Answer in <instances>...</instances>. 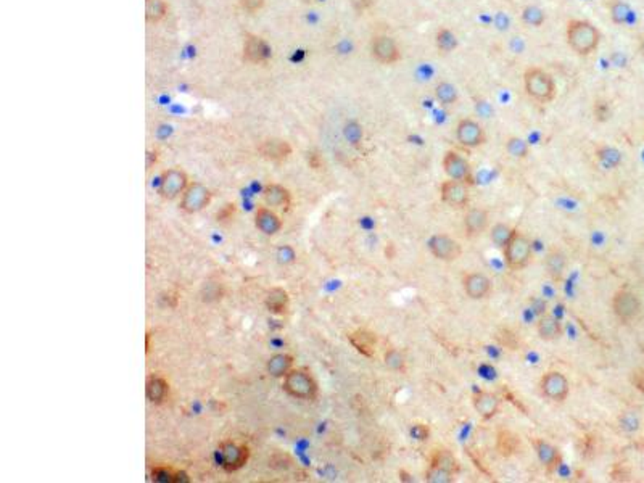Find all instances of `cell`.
<instances>
[{"instance_id":"obj_1","label":"cell","mask_w":644,"mask_h":483,"mask_svg":"<svg viewBox=\"0 0 644 483\" xmlns=\"http://www.w3.org/2000/svg\"><path fill=\"white\" fill-rule=\"evenodd\" d=\"M601 34L592 23L583 19H572L567 24V42L578 55L587 57L593 53L599 46Z\"/></svg>"},{"instance_id":"obj_2","label":"cell","mask_w":644,"mask_h":483,"mask_svg":"<svg viewBox=\"0 0 644 483\" xmlns=\"http://www.w3.org/2000/svg\"><path fill=\"white\" fill-rule=\"evenodd\" d=\"M524 86L527 94L540 103L553 101L556 97L554 79L541 68H529L524 75Z\"/></svg>"},{"instance_id":"obj_3","label":"cell","mask_w":644,"mask_h":483,"mask_svg":"<svg viewBox=\"0 0 644 483\" xmlns=\"http://www.w3.org/2000/svg\"><path fill=\"white\" fill-rule=\"evenodd\" d=\"M284 390L298 400L311 401L318 396V384L304 369H292L284 377Z\"/></svg>"},{"instance_id":"obj_4","label":"cell","mask_w":644,"mask_h":483,"mask_svg":"<svg viewBox=\"0 0 644 483\" xmlns=\"http://www.w3.org/2000/svg\"><path fill=\"white\" fill-rule=\"evenodd\" d=\"M505 258L506 263L511 269L519 270L524 269L529 266L531 255H534V245H531V240L529 237L520 234V232H514L512 239L509 240L505 248Z\"/></svg>"},{"instance_id":"obj_5","label":"cell","mask_w":644,"mask_h":483,"mask_svg":"<svg viewBox=\"0 0 644 483\" xmlns=\"http://www.w3.org/2000/svg\"><path fill=\"white\" fill-rule=\"evenodd\" d=\"M188 187V177L186 171L179 168H169L159 177L158 193L164 200H174L179 195H182L184 190Z\"/></svg>"},{"instance_id":"obj_6","label":"cell","mask_w":644,"mask_h":483,"mask_svg":"<svg viewBox=\"0 0 644 483\" xmlns=\"http://www.w3.org/2000/svg\"><path fill=\"white\" fill-rule=\"evenodd\" d=\"M612 311L618 321L632 322L641 311V302L630 290H618L612 298Z\"/></svg>"},{"instance_id":"obj_7","label":"cell","mask_w":644,"mask_h":483,"mask_svg":"<svg viewBox=\"0 0 644 483\" xmlns=\"http://www.w3.org/2000/svg\"><path fill=\"white\" fill-rule=\"evenodd\" d=\"M250 451L245 444H239L235 442H224L219 444V461L221 467L226 472L239 471L248 462Z\"/></svg>"},{"instance_id":"obj_8","label":"cell","mask_w":644,"mask_h":483,"mask_svg":"<svg viewBox=\"0 0 644 483\" xmlns=\"http://www.w3.org/2000/svg\"><path fill=\"white\" fill-rule=\"evenodd\" d=\"M211 198H213V193L206 186H203V184L200 182L188 184V187L182 193L181 208L186 213H191V215H193V213L202 211L203 208L210 205Z\"/></svg>"},{"instance_id":"obj_9","label":"cell","mask_w":644,"mask_h":483,"mask_svg":"<svg viewBox=\"0 0 644 483\" xmlns=\"http://www.w3.org/2000/svg\"><path fill=\"white\" fill-rule=\"evenodd\" d=\"M429 250L437 259L442 261H456L461 258L462 248L458 240L447 234H435L429 240Z\"/></svg>"},{"instance_id":"obj_10","label":"cell","mask_w":644,"mask_h":483,"mask_svg":"<svg viewBox=\"0 0 644 483\" xmlns=\"http://www.w3.org/2000/svg\"><path fill=\"white\" fill-rule=\"evenodd\" d=\"M541 391L546 398L553 401H564L569 396V380L563 372L549 371L541 377Z\"/></svg>"},{"instance_id":"obj_11","label":"cell","mask_w":644,"mask_h":483,"mask_svg":"<svg viewBox=\"0 0 644 483\" xmlns=\"http://www.w3.org/2000/svg\"><path fill=\"white\" fill-rule=\"evenodd\" d=\"M456 139L458 142L467 148H477L482 144H485L487 135L485 130L476 119L464 118L458 123L456 128Z\"/></svg>"},{"instance_id":"obj_12","label":"cell","mask_w":644,"mask_h":483,"mask_svg":"<svg viewBox=\"0 0 644 483\" xmlns=\"http://www.w3.org/2000/svg\"><path fill=\"white\" fill-rule=\"evenodd\" d=\"M443 169L449 179L461 181L466 184L472 182V168L462 155H459L454 150L445 153L443 157Z\"/></svg>"},{"instance_id":"obj_13","label":"cell","mask_w":644,"mask_h":483,"mask_svg":"<svg viewBox=\"0 0 644 483\" xmlns=\"http://www.w3.org/2000/svg\"><path fill=\"white\" fill-rule=\"evenodd\" d=\"M371 52L374 60L382 65H393L401 60V52L398 43L389 36H375L371 42Z\"/></svg>"},{"instance_id":"obj_14","label":"cell","mask_w":644,"mask_h":483,"mask_svg":"<svg viewBox=\"0 0 644 483\" xmlns=\"http://www.w3.org/2000/svg\"><path fill=\"white\" fill-rule=\"evenodd\" d=\"M440 192H442V200L453 208H464L469 203V188L466 182L449 179L442 184Z\"/></svg>"},{"instance_id":"obj_15","label":"cell","mask_w":644,"mask_h":483,"mask_svg":"<svg viewBox=\"0 0 644 483\" xmlns=\"http://www.w3.org/2000/svg\"><path fill=\"white\" fill-rule=\"evenodd\" d=\"M488 227H490V213L485 208H471L464 216V230L471 239L482 235Z\"/></svg>"},{"instance_id":"obj_16","label":"cell","mask_w":644,"mask_h":483,"mask_svg":"<svg viewBox=\"0 0 644 483\" xmlns=\"http://www.w3.org/2000/svg\"><path fill=\"white\" fill-rule=\"evenodd\" d=\"M464 292L472 299H483L491 292V282L485 274L469 273L462 279Z\"/></svg>"},{"instance_id":"obj_17","label":"cell","mask_w":644,"mask_h":483,"mask_svg":"<svg viewBox=\"0 0 644 483\" xmlns=\"http://www.w3.org/2000/svg\"><path fill=\"white\" fill-rule=\"evenodd\" d=\"M258 152L269 161H284L292 155V147L282 139H266L258 145Z\"/></svg>"},{"instance_id":"obj_18","label":"cell","mask_w":644,"mask_h":483,"mask_svg":"<svg viewBox=\"0 0 644 483\" xmlns=\"http://www.w3.org/2000/svg\"><path fill=\"white\" fill-rule=\"evenodd\" d=\"M263 198L266 205L277 208V210L289 211L292 206V193L280 184H268L263 190Z\"/></svg>"},{"instance_id":"obj_19","label":"cell","mask_w":644,"mask_h":483,"mask_svg":"<svg viewBox=\"0 0 644 483\" xmlns=\"http://www.w3.org/2000/svg\"><path fill=\"white\" fill-rule=\"evenodd\" d=\"M531 444H534L536 456H538L540 462L548 469V472L558 471V467L560 466V453L559 449L551 444L548 442L541 438H534L531 440Z\"/></svg>"},{"instance_id":"obj_20","label":"cell","mask_w":644,"mask_h":483,"mask_svg":"<svg viewBox=\"0 0 644 483\" xmlns=\"http://www.w3.org/2000/svg\"><path fill=\"white\" fill-rule=\"evenodd\" d=\"M348 342H350L353 348L362 356L372 357L375 355L377 337L375 333L366 331V328H358V331L348 333Z\"/></svg>"},{"instance_id":"obj_21","label":"cell","mask_w":644,"mask_h":483,"mask_svg":"<svg viewBox=\"0 0 644 483\" xmlns=\"http://www.w3.org/2000/svg\"><path fill=\"white\" fill-rule=\"evenodd\" d=\"M474 408L480 414V417L490 420L500 413L501 400L496 395L490 393V391H480V393L474 396Z\"/></svg>"},{"instance_id":"obj_22","label":"cell","mask_w":644,"mask_h":483,"mask_svg":"<svg viewBox=\"0 0 644 483\" xmlns=\"http://www.w3.org/2000/svg\"><path fill=\"white\" fill-rule=\"evenodd\" d=\"M244 57L251 63H263L271 57V47L264 39L258 36H248L245 39Z\"/></svg>"},{"instance_id":"obj_23","label":"cell","mask_w":644,"mask_h":483,"mask_svg":"<svg viewBox=\"0 0 644 483\" xmlns=\"http://www.w3.org/2000/svg\"><path fill=\"white\" fill-rule=\"evenodd\" d=\"M255 226L261 234L271 237L275 235L282 229V221H280V217L275 215L273 210H269V208H260L255 215Z\"/></svg>"},{"instance_id":"obj_24","label":"cell","mask_w":644,"mask_h":483,"mask_svg":"<svg viewBox=\"0 0 644 483\" xmlns=\"http://www.w3.org/2000/svg\"><path fill=\"white\" fill-rule=\"evenodd\" d=\"M145 395L147 400L153 404H162L166 401L169 395V385L162 375H148L145 382Z\"/></svg>"},{"instance_id":"obj_25","label":"cell","mask_w":644,"mask_h":483,"mask_svg":"<svg viewBox=\"0 0 644 483\" xmlns=\"http://www.w3.org/2000/svg\"><path fill=\"white\" fill-rule=\"evenodd\" d=\"M546 264V273L554 282H560L564 279L565 269H567V258L560 250H551L548 255H546L545 259Z\"/></svg>"},{"instance_id":"obj_26","label":"cell","mask_w":644,"mask_h":483,"mask_svg":"<svg viewBox=\"0 0 644 483\" xmlns=\"http://www.w3.org/2000/svg\"><path fill=\"white\" fill-rule=\"evenodd\" d=\"M264 304H266V308H268V311H271L273 314H277V316H282V314L289 311V306H290L289 293L280 287L271 288L264 297Z\"/></svg>"},{"instance_id":"obj_27","label":"cell","mask_w":644,"mask_h":483,"mask_svg":"<svg viewBox=\"0 0 644 483\" xmlns=\"http://www.w3.org/2000/svg\"><path fill=\"white\" fill-rule=\"evenodd\" d=\"M536 332H538L541 340L553 342L560 337L563 326H560L558 317L551 316V314H543V316H540L538 322H536Z\"/></svg>"},{"instance_id":"obj_28","label":"cell","mask_w":644,"mask_h":483,"mask_svg":"<svg viewBox=\"0 0 644 483\" xmlns=\"http://www.w3.org/2000/svg\"><path fill=\"white\" fill-rule=\"evenodd\" d=\"M496 449L502 457H511L519 453L520 440L514 432H511V430L501 428L496 437Z\"/></svg>"},{"instance_id":"obj_29","label":"cell","mask_w":644,"mask_h":483,"mask_svg":"<svg viewBox=\"0 0 644 483\" xmlns=\"http://www.w3.org/2000/svg\"><path fill=\"white\" fill-rule=\"evenodd\" d=\"M293 367V356L287 355V353H277L274 355L266 364L269 375L273 377H285L292 371Z\"/></svg>"},{"instance_id":"obj_30","label":"cell","mask_w":644,"mask_h":483,"mask_svg":"<svg viewBox=\"0 0 644 483\" xmlns=\"http://www.w3.org/2000/svg\"><path fill=\"white\" fill-rule=\"evenodd\" d=\"M430 466L440 467V469H443V471L451 472L453 475H456V473L459 472V469H461L459 467L458 459L454 457V454L451 451H448V449H435L432 457H430Z\"/></svg>"},{"instance_id":"obj_31","label":"cell","mask_w":644,"mask_h":483,"mask_svg":"<svg viewBox=\"0 0 644 483\" xmlns=\"http://www.w3.org/2000/svg\"><path fill=\"white\" fill-rule=\"evenodd\" d=\"M152 480L159 483H184L191 480V478H188L186 472L177 471L174 467L158 466L152 471Z\"/></svg>"},{"instance_id":"obj_32","label":"cell","mask_w":644,"mask_h":483,"mask_svg":"<svg viewBox=\"0 0 644 483\" xmlns=\"http://www.w3.org/2000/svg\"><path fill=\"white\" fill-rule=\"evenodd\" d=\"M516 229H512L509 224H505V222H498L491 227L490 232V239L493 244H495L498 248H505V246L509 244V240L514 235Z\"/></svg>"},{"instance_id":"obj_33","label":"cell","mask_w":644,"mask_h":483,"mask_svg":"<svg viewBox=\"0 0 644 483\" xmlns=\"http://www.w3.org/2000/svg\"><path fill=\"white\" fill-rule=\"evenodd\" d=\"M596 157L607 168H617L622 163V153L609 145H599L596 148Z\"/></svg>"},{"instance_id":"obj_34","label":"cell","mask_w":644,"mask_h":483,"mask_svg":"<svg viewBox=\"0 0 644 483\" xmlns=\"http://www.w3.org/2000/svg\"><path fill=\"white\" fill-rule=\"evenodd\" d=\"M435 42H437V47L440 52L443 53H449L453 52L454 48L458 47V37L451 29L448 28H440L437 31V37H435Z\"/></svg>"},{"instance_id":"obj_35","label":"cell","mask_w":644,"mask_h":483,"mask_svg":"<svg viewBox=\"0 0 644 483\" xmlns=\"http://www.w3.org/2000/svg\"><path fill=\"white\" fill-rule=\"evenodd\" d=\"M435 97H437V100L440 101V103L449 106L458 101V90L453 84L443 81V82H438L437 87H435Z\"/></svg>"},{"instance_id":"obj_36","label":"cell","mask_w":644,"mask_h":483,"mask_svg":"<svg viewBox=\"0 0 644 483\" xmlns=\"http://www.w3.org/2000/svg\"><path fill=\"white\" fill-rule=\"evenodd\" d=\"M168 13V5L164 0H145V18L148 21L157 23L163 19Z\"/></svg>"},{"instance_id":"obj_37","label":"cell","mask_w":644,"mask_h":483,"mask_svg":"<svg viewBox=\"0 0 644 483\" xmlns=\"http://www.w3.org/2000/svg\"><path fill=\"white\" fill-rule=\"evenodd\" d=\"M506 150H507V153H509L512 158L524 159V158L529 157L530 147H529V144H527L524 139L509 137L506 140Z\"/></svg>"},{"instance_id":"obj_38","label":"cell","mask_w":644,"mask_h":483,"mask_svg":"<svg viewBox=\"0 0 644 483\" xmlns=\"http://www.w3.org/2000/svg\"><path fill=\"white\" fill-rule=\"evenodd\" d=\"M384 362L390 371L393 372H403L406 369V359L404 355L396 348H389L384 355Z\"/></svg>"},{"instance_id":"obj_39","label":"cell","mask_w":644,"mask_h":483,"mask_svg":"<svg viewBox=\"0 0 644 483\" xmlns=\"http://www.w3.org/2000/svg\"><path fill=\"white\" fill-rule=\"evenodd\" d=\"M632 17V10L625 2L617 0L611 5V18L616 24H625Z\"/></svg>"},{"instance_id":"obj_40","label":"cell","mask_w":644,"mask_h":483,"mask_svg":"<svg viewBox=\"0 0 644 483\" xmlns=\"http://www.w3.org/2000/svg\"><path fill=\"white\" fill-rule=\"evenodd\" d=\"M522 19H524V21L529 24V26L540 28L541 24L545 23L546 14L541 8L530 5V7H525L524 12H522Z\"/></svg>"},{"instance_id":"obj_41","label":"cell","mask_w":644,"mask_h":483,"mask_svg":"<svg viewBox=\"0 0 644 483\" xmlns=\"http://www.w3.org/2000/svg\"><path fill=\"white\" fill-rule=\"evenodd\" d=\"M425 480L430 483H451L454 480V475L451 472L443 471V469L430 466L429 471L425 472Z\"/></svg>"},{"instance_id":"obj_42","label":"cell","mask_w":644,"mask_h":483,"mask_svg":"<svg viewBox=\"0 0 644 483\" xmlns=\"http://www.w3.org/2000/svg\"><path fill=\"white\" fill-rule=\"evenodd\" d=\"M343 132H345V137L348 142L353 145H360L362 140V135H364L362 134V128L356 123V121H350V123L345 126V130H343Z\"/></svg>"},{"instance_id":"obj_43","label":"cell","mask_w":644,"mask_h":483,"mask_svg":"<svg viewBox=\"0 0 644 483\" xmlns=\"http://www.w3.org/2000/svg\"><path fill=\"white\" fill-rule=\"evenodd\" d=\"M618 424H621V427L625 430V432L632 433V432H636V430L640 428L641 420L635 413H623L621 415V419H618Z\"/></svg>"},{"instance_id":"obj_44","label":"cell","mask_w":644,"mask_h":483,"mask_svg":"<svg viewBox=\"0 0 644 483\" xmlns=\"http://www.w3.org/2000/svg\"><path fill=\"white\" fill-rule=\"evenodd\" d=\"M237 213V208L234 203H226L224 206L219 208V211L216 213V221L219 224H229L231 221H234Z\"/></svg>"},{"instance_id":"obj_45","label":"cell","mask_w":644,"mask_h":483,"mask_svg":"<svg viewBox=\"0 0 644 483\" xmlns=\"http://www.w3.org/2000/svg\"><path fill=\"white\" fill-rule=\"evenodd\" d=\"M275 258H277L280 264H292L295 263V259H297V251H295L290 245H284L277 250Z\"/></svg>"},{"instance_id":"obj_46","label":"cell","mask_w":644,"mask_h":483,"mask_svg":"<svg viewBox=\"0 0 644 483\" xmlns=\"http://www.w3.org/2000/svg\"><path fill=\"white\" fill-rule=\"evenodd\" d=\"M429 435L430 430L425 427L424 424H414L413 427H411V437L414 440H419V442H425V440L429 438Z\"/></svg>"},{"instance_id":"obj_47","label":"cell","mask_w":644,"mask_h":483,"mask_svg":"<svg viewBox=\"0 0 644 483\" xmlns=\"http://www.w3.org/2000/svg\"><path fill=\"white\" fill-rule=\"evenodd\" d=\"M609 115H611V110H609L607 103H604V101H596V105H594V116H596V119L606 121L609 118Z\"/></svg>"},{"instance_id":"obj_48","label":"cell","mask_w":644,"mask_h":483,"mask_svg":"<svg viewBox=\"0 0 644 483\" xmlns=\"http://www.w3.org/2000/svg\"><path fill=\"white\" fill-rule=\"evenodd\" d=\"M264 0H240V7L246 12H258L263 8Z\"/></svg>"},{"instance_id":"obj_49","label":"cell","mask_w":644,"mask_h":483,"mask_svg":"<svg viewBox=\"0 0 644 483\" xmlns=\"http://www.w3.org/2000/svg\"><path fill=\"white\" fill-rule=\"evenodd\" d=\"M308 164L309 166H311L313 169H322L324 166V159L321 155H319L318 152H309L308 153Z\"/></svg>"},{"instance_id":"obj_50","label":"cell","mask_w":644,"mask_h":483,"mask_svg":"<svg viewBox=\"0 0 644 483\" xmlns=\"http://www.w3.org/2000/svg\"><path fill=\"white\" fill-rule=\"evenodd\" d=\"M638 47H640V53L644 57V34L640 37V46H638Z\"/></svg>"}]
</instances>
